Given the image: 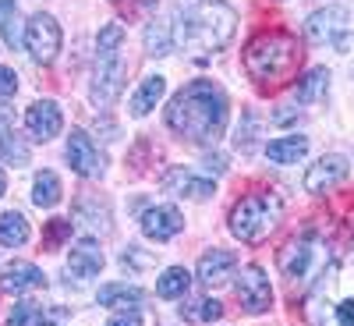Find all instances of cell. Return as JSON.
<instances>
[{"label": "cell", "mask_w": 354, "mask_h": 326, "mask_svg": "<svg viewBox=\"0 0 354 326\" xmlns=\"http://www.w3.org/2000/svg\"><path fill=\"white\" fill-rule=\"evenodd\" d=\"M0 160H4V163H15V167H21V163L28 160L25 142H18V135L8 128V117H0Z\"/></svg>", "instance_id": "obj_27"}, {"label": "cell", "mask_w": 354, "mask_h": 326, "mask_svg": "<svg viewBox=\"0 0 354 326\" xmlns=\"http://www.w3.org/2000/svg\"><path fill=\"white\" fill-rule=\"evenodd\" d=\"M238 298L245 305V312L259 316V312H270L273 305V287H270V277L262 273V266H241L238 273Z\"/></svg>", "instance_id": "obj_10"}, {"label": "cell", "mask_w": 354, "mask_h": 326, "mask_svg": "<svg viewBox=\"0 0 354 326\" xmlns=\"http://www.w3.org/2000/svg\"><path fill=\"white\" fill-rule=\"evenodd\" d=\"M188 287H192V273L185 270V266H167L163 277L156 280V294H160V298H167V302L185 298Z\"/></svg>", "instance_id": "obj_23"}, {"label": "cell", "mask_w": 354, "mask_h": 326, "mask_svg": "<svg viewBox=\"0 0 354 326\" xmlns=\"http://www.w3.org/2000/svg\"><path fill=\"white\" fill-rule=\"evenodd\" d=\"M18 93V75L11 68H0V100H8Z\"/></svg>", "instance_id": "obj_33"}, {"label": "cell", "mask_w": 354, "mask_h": 326, "mask_svg": "<svg viewBox=\"0 0 354 326\" xmlns=\"http://www.w3.org/2000/svg\"><path fill=\"white\" fill-rule=\"evenodd\" d=\"M305 153H308V138H305V135H287V138L266 142V160L277 163V167L298 163V160H305Z\"/></svg>", "instance_id": "obj_19"}, {"label": "cell", "mask_w": 354, "mask_h": 326, "mask_svg": "<svg viewBox=\"0 0 354 326\" xmlns=\"http://www.w3.org/2000/svg\"><path fill=\"white\" fill-rule=\"evenodd\" d=\"M103 262H106V255H103V248H100L93 238L75 242L71 252H68V270H71L75 277H96V273L103 270Z\"/></svg>", "instance_id": "obj_18"}, {"label": "cell", "mask_w": 354, "mask_h": 326, "mask_svg": "<svg viewBox=\"0 0 354 326\" xmlns=\"http://www.w3.org/2000/svg\"><path fill=\"white\" fill-rule=\"evenodd\" d=\"M106 326H142V316H138L135 309H124L121 316H113Z\"/></svg>", "instance_id": "obj_35"}, {"label": "cell", "mask_w": 354, "mask_h": 326, "mask_svg": "<svg viewBox=\"0 0 354 326\" xmlns=\"http://www.w3.org/2000/svg\"><path fill=\"white\" fill-rule=\"evenodd\" d=\"M181 316L188 323H213V319L223 316V305L216 298H195L192 305H181Z\"/></svg>", "instance_id": "obj_30"}, {"label": "cell", "mask_w": 354, "mask_h": 326, "mask_svg": "<svg viewBox=\"0 0 354 326\" xmlns=\"http://www.w3.org/2000/svg\"><path fill=\"white\" fill-rule=\"evenodd\" d=\"M234 28H238L234 8L220 4V0H198V4L177 8L174 43H181L195 57H209L234 39Z\"/></svg>", "instance_id": "obj_3"}, {"label": "cell", "mask_w": 354, "mask_h": 326, "mask_svg": "<svg viewBox=\"0 0 354 326\" xmlns=\"http://www.w3.org/2000/svg\"><path fill=\"white\" fill-rule=\"evenodd\" d=\"M308 326H354V245L333 255L305 298Z\"/></svg>", "instance_id": "obj_2"}, {"label": "cell", "mask_w": 354, "mask_h": 326, "mask_svg": "<svg viewBox=\"0 0 354 326\" xmlns=\"http://www.w3.org/2000/svg\"><path fill=\"white\" fill-rule=\"evenodd\" d=\"M124 75H128V64L121 53L113 57H96V71H93V103L100 107H110L124 89Z\"/></svg>", "instance_id": "obj_9"}, {"label": "cell", "mask_w": 354, "mask_h": 326, "mask_svg": "<svg viewBox=\"0 0 354 326\" xmlns=\"http://www.w3.org/2000/svg\"><path fill=\"white\" fill-rule=\"evenodd\" d=\"M163 93H167V78L163 75H149L138 89H135V96H131V103H128V110L135 114V117H145L160 100H163Z\"/></svg>", "instance_id": "obj_20"}, {"label": "cell", "mask_w": 354, "mask_h": 326, "mask_svg": "<svg viewBox=\"0 0 354 326\" xmlns=\"http://www.w3.org/2000/svg\"><path fill=\"white\" fill-rule=\"evenodd\" d=\"M28 220L18 213V210H8L4 217H0V245H8V248H21L28 242Z\"/></svg>", "instance_id": "obj_25"}, {"label": "cell", "mask_w": 354, "mask_h": 326, "mask_svg": "<svg viewBox=\"0 0 354 326\" xmlns=\"http://www.w3.org/2000/svg\"><path fill=\"white\" fill-rule=\"evenodd\" d=\"M96 298L106 309H138L142 298H145V291L135 287V284H106V287H100Z\"/></svg>", "instance_id": "obj_22"}, {"label": "cell", "mask_w": 354, "mask_h": 326, "mask_svg": "<svg viewBox=\"0 0 354 326\" xmlns=\"http://www.w3.org/2000/svg\"><path fill=\"white\" fill-rule=\"evenodd\" d=\"M121 46H124V25L106 21L96 36V57H113V53H121Z\"/></svg>", "instance_id": "obj_28"}, {"label": "cell", "mask_w": 354, "mask_h": 326, "mask_svg": "<svg viewBox=\"0 0 354 326\" xmlns=\"http://www.w3.org/2000/svg\"><path fill=\"white\" fill-rule=\"evenodd\" d=\"M326 262H330L326 242H322L315 230H305L298 238H290L277 255V266H280V273L287 277L290 287H312V280L322 273Z\"/></svg>", "instance_id": "obj_6"}, {"label": "cell", "mask_w": 354, "mask_h": 326, "mask_svg": "<svg viewBox=\"0 0 354 326\" xmlns=\"http://www.w3.org/2000/svg\"><path fill=\"white\" fill-rule=\"evenodd\" d=\"M181 230H185V217L177 206H153V210L142 213V234L153 242H170Z\"/></svg>", "instance_id": "obj_14"}, {"label": "cell", "mask_w": 354, "mask_h": 326, "mask_svg": "<svg viewBox=\"0 0 354 326\" xmlns=\"http://www.w3.org/2000/svg\"><path fill=\"white\" fill-rule=\"evenodd\" d=\"M245 71L262 82V85H277L283 78H290L301 64V46L290 33H280V28H266V33L252 36L245 46Z\"/></svg>", "instance_id": "obj_4"}, {"label": "cell", "mask_w": 354, "mask_h": 326, "mask_svg": "<svg viewBox=\"0 0 354 326\" xmlns=\"http://www.w3.org/2000/svg\"><path fill=\"white\" fill-rule=\"evenodd\" d=\"M25 128L32 132L36 138H53V135H61V128H64V114H61V107H57L53 100H39V103H32L25 110Z\"/></svg>", "instance_id": "obj_15"}, {"label": "cell", "mask_w": 354, "mask_h": 326, "mask_svg": "<svg viewBox=\"0 0 354 326\" xmlns=\"http://www.w3.org/2000/svg\"><path fill=\"white\" fill-rule=\"evenodd\" d=\"M230 103L227 93L209 78H192L167 103V128L192 145H216L227 132Z\"/></svg>", "instance_id": "obj_1"}, {"label": "cell", "mask_w": 354, "mask_h": 326, "mask_svg": "<svg viewBox=\"0 0 354 326\" xmlns=\"http://www.w3.org/2000/svg\"><path fill=\"white\" fill-rule=\"evenodd\" d=\"M0 39H4L11 50L25 39V28H21V15L15 0H0Z\"/></svg>", "instance_id": "obj_26"}, {"label": "cell", "mask_w": 354, "mask_h": 326, "mask_svg": "<svg viewBox=\"0 0 354 326\" xmlns=\"http://www.w3.org/2000/svg\"><path fill=\"white\" fill-rule=\"evenodd\" d=\"M170 46H174V28L167 21H153L149 28H145V50H149L153 57L170 53Z\"/></svg>", "instance_id": "obj_29"}, {"label": "cell", "mask_w": 354, "mask_h": 326, "mask_svg": "<svg viewBox=\"0 0 354 326\" xmlns=\"http://www.w3.org/2000/svg\"><path fill=\"white\" fill-rule=\"evenodd\" d=\"M32 202L39 210H53L57 202H61V177L53 170H39L36 181H32Z\"/></svg>", "instance_id": "obj_24"}, {"label": "cell", "mask_w": 354, "mask_h": 326, "mask_svg": "<svg viewBox=\"0 0 354 326\" xmlns=\"http://www.w3.org/2000/svg\"><path fill=\"white\" fill-rule=\"evenodd\" d=\"M64 153H68L71 170L82 174V177H100L106 170V156L100 153V145L88 138L85 132H71L68 135V150Z\"/></svg>", "instance_id": "obj_12"}, {"label": "cell", "mask_w": 354, "mask_h": 326, "mask_svg": "<svg viewBox=\"0 0 354 326\" xmlns=\"http://www.w3.org/2000/svg\"><path fill=\"white\" fill-rule=\"evenodd\" d=\"M121 262H124V266H131V270H149V266L156 262V255L142 252L138 245H128V248H124V255H121Z\"/></svg>", "instance_id": "obj_32"}, {"label": "cell", "mask_w": 354, "mask_h": 326, "mask_svg": "<svg viewBox=\"0 0 354 326\" xmlns=\"http://www.w3.org/2000/svg\"><path fill=\"white\" fill-rule=\"evenodd\" d=\"M305 36L315 46H333L337 53H347L351 50V11L344 4L319 8L305 21Z\"/></svg>", "instance_id": "obj_7"}, {"label": "cell", "mask_w": 354, "mask_h": 326, "mask_svg": "<svg viewBox=\"0 0 354 326\" xmlns=\"http://www.w3.org/2000/svg\"><path fill=\"white\" fill-rule=\"evenodd\" d=\"M43 323V309L36 302H18L8 316V326H39Z\"/></svg>", "instance_id": "obj_31"}, {"label": "cell", "mask_w": 354, "mask_h": 326, "mask_svg": "<svg viewBox=\"0 0 354 326\" xmlns=\"http://www.w3.org/2000/svg\"><path fill=\"white\" fill-rule=\"evenodd\" d=\"M283 202L277 192H248L230 206V234L245 245H262L277 230Z\"/></svg>", "instance_id": "obj_5"}, {"label": "cell", "mask_w": 354, "mask_h": 326, "mask_svg": "<svg viewBox=\"0 0 354 326\" xmlns=\"http://www.w3.org/2000/svg\"><path fill=\"white\" fill-rule=\"evenodd\" d=\"M234 266H238V255H234L230 248H209L198 259V280L209 284V287H220L234 273Z\"/></svg>", "instance_id": "obj_17"}, {"label": "cell", "mask_w": 354, "mask_h": 326, "mask_svg": "<svg viewBox=\"0 0 354 326\" xmlns=\"http://www.w3.org/2000/svg\"><path fill=\"white\" fill-rule=\"evenodd\" d=\"M25 46L32 53L36 64H53L57 53H61V25L53 15H32L25 21Z\"/></svg>", "instance_id": "obj_8"}, {"label": "cell", "mask_w": 354, "mask_h": 326, "mask_svg": "<svg viewBox=\"0 0 354 326\" xmlns=\"http://www.w3.org/2000/svg\"><path fill=\"white\" fill-rule=\"evenodd\" d=\"M163 192L170 195H185V199H195V202H205L213 192H216V181L213 177H205V174H195L188 167H174L163 174Z\"/></svg>", "instance_id": "obj_13"}, {"label": "cell", "mask_w": 354, "mask_h": 326, "mask_svg": "<svg viewBox=\"0 0 354 326\" xmlns=\"http://www.w3.org/2000/svg\"><path fill=\"white\" fill-rule=\"evenodd\" d=\"M326 93H330V71L326 68H312L305 78H298V85H294V100L305 103V107L326 100Z\"/></svg>", "instance_id": "obj_21"}, {"label": "cell", "mask_w": 354, "mask_h": 326, "mask_svg": "<svg viewBox=\"0 0 354 326\" xmlns=\"http://www.w3.org/2000/svg\"><path fill=\"white\" fill-rule=\"evenodd\" d=\"M4 192H8V174L0 170V199H4Z\"/></svg>", "instance_id": "obj_36"}, {"label": "cell", "mask_w": 354, "mask_h": 326, "mask_svg": "<svg viewBox=\"0 0 354 326\" xmlns=\"http://www.w3.org/2000/svg\"><path fill=\"white\" fill-rule=\"evenodd\" d=\"M46 284L43 270L32 262H25V259H15L4 266V277H0V287L11 291V294H25V291H39Z\"/></svg>", "instance_id": "obj_16"}, {"label": "cell", "mask_w": 354, "mask_h": 326, "mask_svg": "<svg viewBox=\"0 0 354 326\" xmlns=\"http://www.w3.org/2000/svg\"><path fill=\"white\" fill-rule=\"evenodd\" d=\"M68 234H71V220H53V224H50V230H46V242H50V245H57V242H64Z\"/></svg>", "instance_id": "obj_34"}, {"label": "cell", "mask_w": 354, "mask_h": 326, "mask_svg": "<svg viewBox=\"0 0 354 326\" xmlns=\"http://www.w3.org/2000/svg\"><path fill=\"white\" fill-rule=\"evenodd\" d=\"M347 174H351V160L344 153H326V156H319L308 174H305V192L312 195H322V192H330L337 188L340 181H347Z\"/></svg>", "instance_id": "obj_11"}]
</instances>
